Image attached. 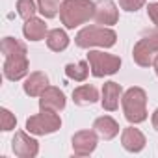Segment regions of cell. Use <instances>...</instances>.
Returning <instances> with one entry per match:
<instances>
[{
	"instance_id": "6da1fadb",
	"label": "cell",
	"mask_w": 158,
	"mask_h": 158,
	"mask_svg": "<svg viewBox=\"0 0 158 158\" xmlns=\"http://www.w3.org/2000/svg\"><path fill=\"white\" fill-rule=\"evenodd\" d=\"M95 15L93 0H61L60 6V21L67 30H74L76 26L86 24Z\"/></svg>"
},
{
	"instance_id": "7a4b0ae2",
	"label": "cell",
	"mask_w": 158,
	"mask_h": 158,
	"mask_svg": "<svg viewBox=\"0 0 158 158\" xmlns=\"http://www.w3.org/2000/svg\"><path fill=\"white\" fill-rule=\"evenodd\" d=\"M121 104L125 119L130 125H139L147 119V93L143 88H128L121 97Z\"/></svg>"
},
{
	"instance_id": "3957f363",
	"label": "cell",
	"mask_w": 158,
	"mask_h": 158,
	"mask_svg": "<svg viewBox=\"0 0 158 158\" xmlns=\"http://www.w3.org/2000/svg\"><path fill=\"white\" fill-rule=\"evenodd\" d=\"M74 43L80 48H91V47L110 48L117 43V34L108 26H86L76 34Z\"/></svg>"
},
{
	"instance_id": "277c9868",
	"label": "cell",
	"mask_w": 158,
	"mask_h": 158,
	"mask_svg": "<svg viewBox=\"0 0 158 158\" xmlns=\"http://www.w3.org/2000/svg\"><path fill=\"white\" fill-rule=\"evenodd\" d=\"M156 52H158V28L145 30L132 48V58L139 67H151L158 56Z\"/></svg>"
},
{
	"instance_id": "5b68a950",
	"label": "cell",
	"mask_w": 158,
	"mask_h": 158,
	"mask_svg": "<svg viewBox=\"0 0 158 158\" xmlns=\"http://www.w3.org/2000/svg\"><path fill=\"white\" fill-rule=\"evenodd\" d=\"M88 63H89L91 74L95 78L112 76V74H115L121 69V58L115 56V54L102 52V50H89Z\"/></svg>"
},
{
	"instance_id": "8992f818",
	"label": "cell",
	"mask_w": 158,
	"mask_h": 158,
	"mask_svg": "<svg viewBox=\"0 0 158 158\" xmlns=\"http://www.w3.org/2000/svg\"><path fill=\"white\" fill-rule=\"evenodd\" d=\"M61 127V119L58 115V112H50V110H41L35 115H30L26 119V130L34 136H48L58 132Z\"/></svg>"
},
{
	"instance_id": "52a82bcc",
	"label": "cell",
	"mask_w": 158,
	"mask_h": 158,
	"mask_svg": "<svg viewBox=\"0 0 158 158\" xmlns=\"http://www.w3.org/2000/svg\"><path fill=\"white\" fill-rule=\"evenodd\" d=\"M99 143V134L95 130H78L73 139H71V147H73V154L74 156H89Z\"/></svg>"
},
{
	"instance_id": "ba28073f",
	"label": "cell",
	"mask_w": 158,
	"mask_h": 158,
	"mask_svg": "<svg viewBox=\"0 0 158 158\" xmlns=\"http://www.w3.org/2000/svg\"><path fill=\"white\" fill-rule=\"evenodd\" d=\"M11 151L19 158H34L39 152V143L35 138L30 136V132L19 130V132H15V136L11 139Z\"/></svg>"
},
{
	"instance_id": "9c48e42d",
	"label": "cell",
	"mask_w": 158,
	"mask_h": 158,
	"mask_svg": "<svg viewBox=\"0 0 158 158\" xmlns=\"http://www.w3.org/2000/svg\"><path fill=\"white\" fill-rule=\"evenodd\" d=\"M28 71H30V63H28V56L26 54H21V56H10L4 60V76L11 82H17V80H23V78L28 76Z\"/></svg>"
},
{
	"instance_id": "30bf717a",
	"label": "cell",
	"mask_w": 158,
	"mask_h": 158,
	"mask_svg": "<svg viewBox=\"0 0 158 158\" xmlns=\"http://www.w3.org/2000/svg\"><path fill=\"white\" fill-rule=\"evenodd\" d=\"M97 24L104 26H114L119 21V11L114 0H97L95 2V15H93Z\"/></svg>"
},
{
	"instance_id": "8fae6325",
	"label": "cell",
	"mask_w": 158,
	"mask_h": 158,
	"mask_svg": "<svg viewBox=\"0 0 158 158\" xmlns=\"http://www.w3.org/2000/svg\"><path fill=\"white\" fill-rule=\"evenodd\" d=\"M67 104L65 93L60 88L48 86L41 95H39V110H50V112H61Z\"/></svg>"
},
{
	"instance_id": "7c38bea8",
	"label": "cell",
	"mask_w": 158,
	"mask_h": 158,
	"mask_svg": "<svg viewBox=\"0 0 158 158\" xmlns=\"http://www.w3.org/2000/svg\"><path fill=\"white\" fill-rule=\"evenodd\" d=\"M123 97V88L121 84L110 80L102 86V93H101V104L106 112H115L119 108V99Z\"/></svg>"
},
{
	"instance_id": "4fadbf2b",
	"label": "cell",
	"mask_w": 158,
	"mask_h": 158,
	"mask_svg": "<svg viewBox=\"0 0 158 158\" xmlns=\"http://www.w3.org/2000/svg\"><path fill=\"white\" fill-rule=\"evenodd\" d=\"M145 136L139 128H134V127H127L121 134V145L125 151L128 152H141L145 149Z\"/></svg>"
},
{
	"instance_id": "5bb4252c",
	"label": "cell",
	"mask_w": 158,
	"mask_h": 158,
	"mask_svg": "<svg viewBox=\"0 0 158 158\" xmlns=\"http://www.w3.org/2000/svg\"><path fill=\"white\" fill-rule=\"evenodd\" d=\"M48 88V76L43 71H34L26 76L23 84V89L28 97H39L45 89Z\"/></svg>"
},
{
	"instance_id": "9a60e30c",
	"label": "cell",
	"mask_w": 158,
	"mask_h": 158,
	"mask_svg": "<svg viewBox=\"0 0 158 158\" xmlns=\"http://www.w3.org/2000/svg\"><path fill=\"white\" fill-rule=\"evenodd\" d=\"M93 130L99 134L101 139L110 141L119 134V123L110 115H101L93 121Z\"/></svg>"
},
{
	"instance_id": "2e32d148",
	"label": "cell",
	"mask_w": 158,
	"mask_h": 158,
	"mask_svg": "<svg viewBox=\"0 0 158 158\" xmlns=\"http://www.w3.org/2000/svg\"><path fill=\"white\" fill-rule=\"evenodd\" d=\"M23 34L28 41H41V39H47V24L43 19H37V17H32L28 21H24L23 24Z\"/></svg>"
},
{
	"instance_id": "e0dca14e",
	"label": "cell",
	"mask_w": 158,
	"mask_h": 158,
	"mask_svg": "<svg viewBox=\"0 0 158 158\" xmlns=\"http://www.w3.org/2000/svg\"><path fill=\"white\" fill-rule=\"evenodd\" d=\"M99 101V91L95 86L82 84L73 91V102L76 106H91Z\"/></svg>"
},
{
	"instance_id": "ac0fdd59",
	"label": "cell",
	"mask_w": 158,
	"mask_h": 158,
	"mask_svg": "<svg viewBox=\"0 0 158 158\" xmlns=\"http://www.w3.org/2000/svg\"><path fill=\"white\" fill-rule=\"evenodd\" d=\"M47 47L52 52H63L69 47V35L61 28H52L47 34Z\"/></svg>"
},
{
	"instance_id": "d6986e66",
	"label": "cell",
	"mask_w": 158,
	"mask_h": 158,
	"mask_svg": "<svg viewBox=\"0 0 158 158\" xmlns=\"http://www.w3.org/2000/svg\"><path fill=\"white\" fill-rule=\"evenodd\" d=\"M0 50H2L4 58H10V56H21V54H28L26 45H24L23 41H19V39L11 37V35H8V37H4V39H2V43H0Z\"/></svg>"
},
{
	"instance_id": "ffe728a7",
	"label": "cell",
	"mask_w": 158,
	"mask_h": 158,
	"mask_svg": "<svg viewBox=\"0 0 158 158\" xmlns=\"http://www.w3.org/2000/svg\"><path fill=\"white\" fill-rule=\"evenodd\" d=\"M89 63L88 61H78V63H67L65 65V76L74 82H84L89 74Z\"/></svg>"
},
{
	"instance_id": "44dd1931",
	"label": "cell",
	"mask_w": 158,
	"mask_h": 158,
	"mask_svg": "<svg viewBox=\"0 0 158 158\" xmlns=\"http://www.w3.org/2000/svg\"><path fill=\"white\" fill-rule=\"evenodd\" d=\"M35 2H37L39 13L45 19H54L60 13V6H61L60 0H35Z\"/></svg>"
},
{
	"instance_id": "7402d4cb",
	"label": "cell",
	"mask_w": 158,
	"mask_h": 158,
	"mask_svg": "<svg viewBox=\"0 0 158 158\" xmlns=\"http://www.w3.org/2000/svg\"><path fill=\"white\" fill-rule=\"evenodd\" d=\"M37 11H39V8H37V2H34V0H17V13L21 19L28 21V19L35 17Z\"/></svg>"
},
{
	"instance_id": "603a6c76",
	"label": "cell",
	"mask_w": 158,
	"mask_h": 158,
	"mask_svg": "<svg viewBox=\"0 0 158 158\" xmlns=\"http://www.w3.org/2000/svg\"><path fill=\"white\" fill-rule=\"evenodd\" d=\"M0 127H2L4 132H10V130H13L17 127V119H15V115L8 108L0 110Z\"/></svg>"
},
{
	"instance_id": "cb8c5ba5",
	"label": "cell",
	"mask_w": 158,
	"mask_h": 158,
	"mask_svg": "<svg viewBox=\"0 0 158 158\" xmlns=\"http://www.w3.org/2000/svg\"><path fill=\"white\" fill-rule=\"evenodd\" d=\"M145 2H147V0H119V6H121V10L132 13V11L141 10L145 6Z\"/></svg>"
},
{
	"instance_id": "d4e9b609",
	"label": "cell",
	"mask_w": 158,
	"mask_h": 158,
	"mask_svg": "<svg viewBox=\"0 0 158 158\" xmlns=\"http://www.w3.org/2000/svg\"><path fill=\"white\" fill-rule=\"evenodd\" d=\"M147 15H149V19L152 21V24L158 28V2H151V4L147 6Z\"/></svg>"
},
{
	"instance_id": "484cf974",
	"label": "cell",
	"mask_w": 158,
	"mask_h": 158,
	"mask_svg": "<svg viewBox=\"0 0 158 158\" xmlns=\"http://www.w3.org/2000/svg\"><path fill=\"white\" fill-rule=\"evenodd\" d=\"M151 123H152V127H154V130H158V108L152 112V117H151Z\"/></svg>"
},
{
	"instance_id": "4316f807",
	"label": "cell",
	"mask_w": 158,
	"mask_h": 158,
	"mask_svg": "<svg viewBox=\"0 0 158 158\" xmlns=\"http://www.w3.org/2000/svg\"><path fill=\"white\" fill-rule=\"evenodd\" d=\"M152 67H154V73H156V76H158V56H156V60H154Z\"/></svg>"
}]
</instances>
